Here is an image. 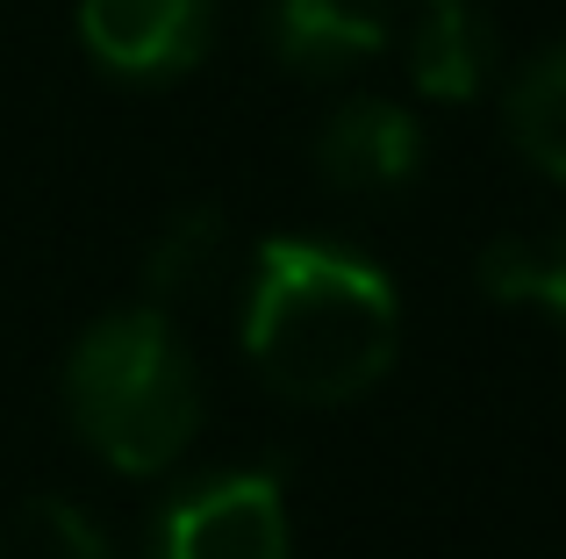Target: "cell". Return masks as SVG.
Masks as SVG:
<instances>
[{"mask_svg": "<svg viewBox=\"0 0 566 559\" xmlns=\"http://www.w3.org/2000/svg\"><path fill=\"white\" fill-rule=\"evenodd\" d=\"M36 524L51 531V552L57 559H108V531H94V524H80V509L65 503H43Z\"/></svg>", "mask_w": 566, "mask_h": 559, "instance_id": "obj_11", "label": "cell"}, {"mask_svg": "<svg viewBox=\"0 0 566 559\" xmlns=\"http://www.w3.org/2000/svg\"><path fill=\"white\" fill-rule=\"evenodd\" d=\"M222 266V215L216 209H180L166 230L151 238V259H144V280H151L158 302H180V294H201Z\"/></svg>", "mask_w": 566, "mask_h": 559, "instance_id": "obj_10", "label": "cell"}, {"mask_svg": "<svg viewBox=\"0 0 566 559\" xmlns=\"http://www.w3.org/2000/svg\"><path fill=\"white\" fill-rule=\"evenodd\" d=\"M401 294L374 259L331 238H273L251 259L244 351L287 402L331 409L395 366Z\"/></svg>", "mask_w": 566, "mask_h": 559, "instance_id": "obj_1", "label": "cell"}, {"mask_svg": "<svg viewBox=\"0 0 566 559\" xmlns=\"http://www.w3.org/2000/svg\"><path fill=\"white\" fill-rule=\"evenodd\" d=\"M481 287L495 302H531L545 316L566 323V223H553L545 238H502L481 252Z\"/></svg>", "mask_w": 566, "mask_h": 559, "instance_id": "obj_9", "label": "cell"}, {"mask_svg": "<svg viewBox=\"0 0 566 559\" xmlns=\"http://www.w3.org/2000/svg\"><path fill=\"white\" fill-rule=\"evenodd\" d=\"M316 172L337 194H401L423 172V123L387 94H345L316 129Z\"/></svg>", "mask_w": 566, "mask_h": 559, "instance_id": "obj_5", "label": "cell"}, {"mask_svg": "<svg viewBox=\"0 0 566 559\" xmlns=\"http://www.w3.org/2000/svg\"><path fill=\"white\" fill-rule=\"evenodd\" d=\"M265 51L294 80H352L387 51L380 0H265Z\"/></svg>", "mask_w": 566, "mask_h": 559, "instance_id": "obj_6", "label": "cell"}, {"mask_svg": "<svg viewBox=\"0 0 566 559\" xmlns=\"http://www.w3.org/2000/svg\"><path fill=\"white\" fill-rule=\"evenodd\" d=\"M502 65L495 14L481 0H423L409 29V86L423 101H481Z\"/></svg>", "mask_w": 566, "mask_h": 559, "instance_id": "obj_7", "label": "cell"}, {"mask_svg": "<svg viewBox=\"0 0 566 559\" xmlns=\"http://www.w3.org/2000/svg\"><path fill=\"white\" fill-rule=\"evenodd\" d=\"M502 129L531 172L566 187V43H545L502 86Z\"/></svg>", "mask_w": 566, "mask_h": 559, "instance_id": "obj_8", "label": "cell"}, {"mask_svg": "<svg viewBox=\"0 0 566 559\" xmlns=\"http://www.w3.org/2000/svg\"><path fill=\"white\" fill-rule=\"evenodd\" d=\"M72 29H80V51L108 80L166 86L208 57V43H216V0H80Z\"/></svg>", "mask_w": 566, "mask_h": 559, "instance_id": "obj_4", "label": "cell"}, {"mask_svg": "<svg viewBox=\"0 0 566 559\" xmlns=\"http://www.w3.org/2000/svg\"><path fill=\"white\" fill-rule=\"evenodd\" d=\"M144 559H294L287 495L273 474H251V466L187 481L158 509Z\"/></svg>", "mask_w": 566, "mask_h": 559, "instance_id": "obj_3", "label": "cell"}, {"mask_svg": "<svg viewBox=\"0 0 566 559\" xmlns=\"http://www.w3.org/2000/svg\"><path fill=\"white\" fill-rule=\"evenodd\" d=\"M65 416L115 474H166L201 431V373L166 308L86 323L65 359Z\"/></svg>", "mask_w": 566, "mask_h": 559, "instance_id": "obj_2", "label": "cell"}]
</instances>
